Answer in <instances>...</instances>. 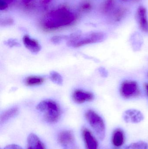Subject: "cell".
Segmentation results:
<instances>
[{
    "label": "cell",
    "mask_w": 148,
    "mask_h": 149,
    "mask_svg": "<svg viewBox=\"0 0 148 149\" xmlns=\"http://www.w3.org/2000/svg\"><path fill=\"white\" fill-rule=\"evenodd\" d=\"M125 141V135L123 131L120 129H117L113 132L112 142L116 148L121 147Z\"/></svg>",
    "instance_id": "cell-13"
},
{
    "label": "cell",
    "mask_w": 148,
    "mask_h": 149,
    "mask_svg": "<svg viewBox=\"0 0 148 149\" xmlns=\"http://www.w3.org/2000/svg\"><path fill=\"white\" fill-rule=\"evenodd\" d=\"M145 88H146V92H147V95L148 96V83H147V84H145Z\"/></svg>",
    "instance_id": "cell-28"
},
{
    "label": "cell",
    "mask_w": 148,
    "mask_h": 149,
    "mask_svg": "<svg viewBox=\"0 0 148 149\" xmlns=\"http://www.w3.org/2000/svg\"><path fill=\"white\" fill-rule=\"evenodd\" d=\"M69 36H56L51 38V41L53 43L57 44L61 42L63 40H68Z\"/></svg>",
    "instance_id": "cell-20"
},
{
    "label": "cell",
    "mask_w": 148,
    "mask_h": 149,
    "mask_svg": "<svg viewBox=\"0 0 148 149\" xmlns=\"http://www.w3.org/2000/svg\"><path fill=\"white\" fill-rule=\"evenodd\" d=\"M36 109L40 112L44 113V119L49 123L57 122L61 117V107L57 102L52 100L42 101L37 105Z\"/></svg>",
    "instance_id": "cell-2"
},
{
    "label": "cell",
    "mask_w": 148,
    "mask_h": 149,
    "mask_svg": "<svg viewBox=\"0 0 148 149\" xmlns=\"http://www.w3.org/2000/svg\"><path fill=\"white\" fill-rule=\"evenodd\" d=\"M50 79L55 84L61 85L63 82L62 77L59 73L55 71H52L50 73Z\"/></svg>",
    "instance_id": "cell-18"
},
{
    "label": "cell",
    "mask_w": 148,
    "mask_h": 149,
    "mask_svg": "<svg viewBox=\"0 0 148 149\" xmlns=\"http://www.w3.org/2000/svg\"><path fill=\"white\" fill-rule=\"evenodd\" d=\"M136 18L141 29L143 32L148 33L147 11L144 6H140L137 9Z\"/></svg>",
    "instance_id": "cell-6"
},
{
    "label": "cell",
    "mask_w": 148,
    "mask_h": 149,
    "mask_svg": "<svg viewBox=\"0 0 148 149\" xmlns=\"http://www.w3.org/2000/svg\"><path fill=\"white\" fill-rule=\"evenodd\" d=\"M8 4L6 1L3 0H0V10H3L8 8Z\"/></svg>",
    "instance_id": "cell-24"
},
{
    "label": "cell",
    "mask_w": 148,
    "mask_h": 149,
    "mask_svg": "<svg viewBox=\"0 0 148 149\" xmlns=\"http://www.w3.org/2000/svg\"><path fill=\"white\" fill-rule=\"evenodd\" d=\"M4 44L10 47H19L20 44L16 39H9L4 42Z\"/></svg>",
    "instance_id": "cell-21"
},
{
    "label": "cell",
    "mask_w": 148,
    "mask_h": 149,
    "mask_svg": "<svg viewBox=\"0 0 148 149\" xmlns=\"http://www.w3.org/2000/svg\"><path fill=\"white\" fill-rule=\"evenodd\" d=\"M125 149H148V145L145 142L140 141L131 143Z\"/></svg>",
    "instance_id": "cell-19"
},
{
    "label": "cell",
    "mask_w": 148,
    "mask_h": 149,
    "mask_svg": "<svg viewBox=\"0 0 148 149\" xmlns=\"http://www.w3.org/2000/svg\"><path fill=\"white\" fill-rule=\"evenodd\" d=\"M19 113V109L17 107H13L7 109L1 114L0 117L1 124L5 123L13 117L16 116Z\"/></svg>",
    "instance_id": "cell-14"
},
{
    "label": "cell",
    "mask_w": 148,
    "mask_h": 149,
    "mask_svg": "<svg viewBox=\"0 0 148 149\" xmlns=\"http://www.w3.org/2000/svg\"><path fill=\"white\" fill-rule=\"evenodd\" d=\"M136 1H138V0H136Z\"/></svg>",
    "instance_id": "cell-31"
},
{
    "label": "cell",
    "mask_w": 148,
    "mask_h": 149,
    "mask_svg": "<svg viewBox=\"0 0 148 149\" xmlns=\"http://www.w3.org/2000/svg\"><path fill=\"white\" fill-rule=\"evenodd\" d=\"M33 1H34V0H22V2L23 3L27 4V3H29Z\"/></svg>",
    "instance_id": "cell-27"
},
{
    "label": "cell",
    "mask_w": 148,
    "mask_h": 149,
    "mask_svg": "<svg viewBox=\"0 0 148 149\" xmlns=\"http://www.w3.org/2000/svg\"><path fill=\"white\" fill-rule=\"evenodd\" d=\"M14 20L11 18H5L1 20V25L3 27L10 26L14 24Z\"/></svg>",
    "instance_id": "cell-23"
},
{
    "label": "cell",
    "mask_w": 148,
    "mask_h": 149,
    "mask_svg": "<svg viewBox=\"0 0 148 149\" xmlns=\"http://www.w3.org/2000/svg\"><path fill=\"white\" fill-rule=\"evenodd\" d=\"M127 10L125 7H120L113 12L112 18L115 22H120L127 15Z\"/></svg>",
    "instance_id": "cell-16"
},
{
    "label": "cell",
    "mask_w": 148,
    "mask_h": 149,
    "mask_svg": "<svg viewBox=\"0 0 148 149\" xmlns=\"http://www.w3.org/2000/svg\"><path fill=\"white\" fill-rule=\"evenodd\" d=\"M53 0H41V3L43 5H47Z\"/></svg>",
    "instance_id": "cell-26"
},
{
    "label": "cell",
    "mask_w": 148,
    "mask_h": 149,
    "mask_svg": "<svg viewBox=\"0 0 148 149\" xmlns=\"http://www.w3.org/2000/svg\"><path fill=\"white\" fill-rule=\"evenodd\" d=\"M105 38V35L102 32H94L81 36L71 45V47L79 48L87 45L95 43L101 42Z\"/></svg>",
    "instance_id": "cell-4"
},
{
    "label": "cell",
    "mask_w": 148,
    "mask_h": 149,
    "mask_svg": "<svg viewBox=\"0 0 148 149\" xmlns=\"http://www.w3.org/2000/svg\"><path fill=\"white\" fill-rule=\"evenodd\" d=\"M3 149H23L21 147L17 144H10L6 146Z\"/></svg>",
    "instance_id": "cell-25"
},
{
    "label": "cell",
    "mask_w": 148,
    "mask_h": 149,
    "mask_svg": "<svg viewBox=\"0 0 148 149\" xmlns=\"http://www.w3.org/2000/svg\"><path fill=\"white\" fill-rule=\"evenodd\" d=\"M23 44L28 50L33 53H37L41 51V46L37 40L25 35L23 38Z\"/></svg>",
    "instance_id": "cell-10"
},
{
    "label": "cell",
    "mask_w": 148,
    "mask_h": 149,
    "mask_svg": "<svg viewBox=\"0 0 148 149\" xmlns=\"http://www.w3.org/2000/svg\"><path fill=\"white\" fill-rule=\"evenodd\" d=\"M122 96L126 99L137 97L140 94L138 83L134 81H125L123 82L120 88Z\"/></svg>",
    "instance_id": "cell-5"
},
{
    "label": "cell",
    "mask_w": 148,
    "mask_h": 149,
    "mask_svg": "<svg viewBox=\"0 0 148 149\" xmlns=\"http://www.w3.org/2000/svg\"><path fill=\"white\" fill-rule=\"evenodd\" d=\"M92 4L88 1H84L81 6L82 10L84 12H89L92 9Z\"/></svg>",
    "instance_id": "cell-22"
},
{
    "label": "cell",
    "mask_w": 148,
    "mask_h": 149,
    "mask_svg": "<svg viewBox=\"0 0 148 149\" xmlns=\"http://www.w3.org/2000/svg\"><path fill=\"white\" fill-rule=\"evenodd\" d=\"M82 135L86 149H98V142L89 130L83 129Z\"/></svg>",
    "instance_id": "cell-8"
},
{
    "label": "cell",
    "mask_w": 148,
    "mask_h": 149,
    "mask_svg": "<svg viewBox=\"0 0 148 149\" xmlns=\"http://www.w3.org/2000/svg\"><path fill=\"white\" fill-rule=\"evenodd\" d=\"M118 149V148H116V149Z\"/></svg>",
    "instance_id": "cell-30"
},
{
    "label": "cell",
    "mask_w": 148,
    "mask_h": 149,
    "mask_svg": "<svg viewBox=\"0 0 148 149\" xmlns=\"http://www.w3.org/2000/svg\"><path fill=\"white\" fill-rule=\"evenodd\" d=\"M76 17V15L67 7H61L48 13L42 21L41 26L46 31H53L71 25Z\"/></svg>",
    "instance_id": "cell-1"
},
{
    "label": "cell",
    "mask_w": 148,
    "mask_h": 149,
    "mask_svg": "<svg viewBox=\"0 0 148 149\" xmlns=\"http://www.w3.org/2000/svg\"><path fill=\"white\" fill-rule=\"evenodd\" d=\"M27 149H45V147L36 135L30 134L28 138Z\"/></svg>",
    "instance_id": "cell-12"
},
{
    "label": "cell",
    "mask_w": 148,
    "mask_h": 149,
    "mask_svg": "<svg viewBox=\"0 0 148 149\" xmlns=\"http://www.w3.org/2000/svg\"><path fill=\"white\" fill-rule=\"evenodd\" d=\"M72 97L76 103L82 104L92 101L94 99V95L90 92L82 89H77L73 93Z\"/></svg>",
    "instance_id": "cell-7"
},
{
    "label": "cell",
    "mask_w": 148,
    "mask_h": 149,
    "mask_svg": "<svg viewBox=\"0 0 148 149\" xmlns=\"http://www.w3.org/2000/svg\"><path fill=\"white\" fill-rule=\"evenodd\" d=\"M115 5V0H106L103 6V11L105 14H109L114 10Z\"/></svg>",
    "instance_id": "cell-17"
},
{
    "label": "cell",
    "mask_w": 148,
    "mask_h": 149,
    "mask_svg": "<svg viewBox=\"0 0 148 149\" xmlns=\"http://www.w3.org/2000/svg\"><path fill=\"white\" fill-rule=\"evenodd\" d=\"M45 79L41 76H28L24 79L25 85L29 86H34L41 85L44 82Z\"/></svg>",
    "instance_id": "cell-15"
},
{
    "label": "cell",
    "mask_w": 148,
    "mask_h": 149,
    "mask_svg": "<svg viewBox=\"0 0 148 149\" xmlns=\"http://www.w3.org/2000/svg\"><path fill=\"white\" fill-rule=\"evenodd\" d=\"M74 140V134L70 130H63L60 132L58 136L59 143L65 147L72 144Z\"/></svg>",
    "instance_id": "cell-11"
},
{
    "label": "cell",
    "mask_w": 148,
    "mask_h": 149,
    "mask_svg": "<svg viewBox=\"0 0 148 149\" xmlns=\"http://www.w3.org/2000/svg\"><path fill=\"white\" fill-rule=\"evenodd\" d=\"M3 1H12V0H3Z\"/></svg>",
    "instance_id": "cell-29"
},
{
    "label": "cell",
    "mask_w": 148,
    "mask_h": 149,
    "mask_svg": "<svg viewBox=\"0 0 148 149\" xmlns=\"http://www.w3.org/2000/svg\"><path fill=\"white\" fill-rule=\"evenodd\" d=\"M123 119L127 123H137L141 122L144 119V116L139 110L129 109L123 114Z\"/></svg>",
    "instance_id": "cell-9"
},
{
    "label": "cell",
    "mask_w": 148,
    "mask_h": 149,
    "mask_svg": "<svg viewBox=\"0 0 148 149\" xmlns=\"http://www.w3.org/2000/svg\"><path fill=\"white\" fill-rule=\"evenodd\" d=\"M85 117L98 138L101 140L104 139L106 128L102 117L92 109H89L86 112Z\"/></svg>",
    "instance_id": "cell-3"
}]
</instances>
